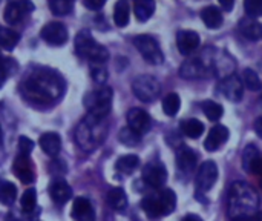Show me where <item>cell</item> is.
Segmentation results:
<instances>
[{
  "mask_svg": "<svg viewBox=\"0 0 262 221\" xmlns=\"http://www.w3.org/2000/svg\"><path fill=\"white\" fill-rule=\"evenodd\" d=\"M0 60H2V57H0Z\"/></svg>",
  "mask_w": 262,
  "mask_h": 221,
  "instance_id": "681fc988",
  "label": "cell"
},
{
  "mask_svg": "<svg viewBox=\"0 0 262 221\" xmlns=\"http://www.w3.org/2000/svg\"><path fill=\"white\" fill-rule=\"evenodd\" d=\"M91 75L94 78L95 83L98 85H104L107 80V69L104 66V63H92L91 66Z\"/></svg>",
  "mask_w": 262,
  "mask_h": 221,
  "instance_id": "f35d334b",
  "label": "cell"
},
{
  "mask_svg": "<svg viewBox=\"0 0 262 221\" xmlns=\"http://www.w3.org/2000/svg\"><path fill=\"white\" fill-rule=\"evenodd\" d=\"M118 138L123 145L126 146H137L141 142V135L138 132H135L132 128H123L118 134Z\"/></svg>",
  "mask_w": 262,
  "mask_h": 221,
  "instance_id": "d590c367",
  "label": "cell"
},
{
  "mask_svg": "<svg viewBox=\"0 0 262 221\" xmlns=\"http://www.w3.org/2000/svg\"><path fill=\"white\" fill-rule=\"evenodd\" d=\"M218 180V166L215 162L212 160H207L204 162L198 172H196V177H195V185H196V194H206L209 192L213 185L216 183Z\"/></svg>",
  "mask_w": 262,
  "mask_h": 221,
  "instance_id": "9c48e42d",
  "label": "cell"
},
{
  "mask_svg": "<svg viewBox=\"0 0 262 221\" xmlns=\"http://www.w3.org/2000/svg\"><path fill=\"white\" fill-rule=\"evenodd\" d=\"M132 91L137 98H140L141 102L150 103L158 98L161 92V85L152 75H138L132 83Z\"/></svg>",
  "mask_w": 262,
  "mask_h": 221,
  "instance_id": "52a82bcc",
  "label": "cell"
},
{
  "mask_svg": "<svg viewBox=\"0 0 262 221\" xmlns=\"http://www.w3.org/2000/svg\"><path fill=\"white\" fill-rule=\"evenodd\" d=\"M218 89H220V94L224 95L230 102H241L244 95V83L238 75H233V74L229 77H224L220 82Z\"/></svg>",
  "mask_w": 262,
  "mask_h": 221,
  "instance_id": "4fadbf2b",
  "label": "cell"
},
{
  "mask_svg": "<svg viewBox=\"0 0 262 221\" xmlns=\"http://www.w3.org/2000/svg\"><path fill=\"white\" fill-rule=\"evenodd\" d=\"M244 9L249 17L262 15V0H244Z\"/></svg>",
  "mask_w": 262,
  "mask_h": 221,
  "instance_id": "ab89813d",
  "label": "cell"
},
{
  "mask_svg": "<svg viewBox=\"0 0 262 221\" xmlns=\"http://www.w3.org/2000/svg\"><path fill=\"white\" fill-rule=\"evenodd\" d=\"M134 12L140 22L149 20L155 12V0H135Z\"/></svg>",
  "mask_w": 262,
  "mask_h": 221,
  "instance_id": "83f0119b",
  "label": "cell"
},
{
  "mask_svg": "<svg viewBox=\"0 0 262 221\" xmlns=\"http://www.w3.org/2000/svg\"><path fill=\"white\" fill-rule=\"evenodd\" d=\"M49 194L54 203L57 205H66L72 198V189L64 180H54L49 186Z\"/></svg>",
  "mask_w": 262,
  "mask_h": 221,
  "instance_id": "44dd1931",
  "label": "cell"
},
{
  "mask_svg": "<svg viewBox=\"0 0 262 221\" xmlns=\"http://www.w3.org/2000/svg\"><path fill=\"white\" fill-rule=\"evenodd\" d=\"M34 149V142L28 137H20L18 138V154L21 155H31Z\"/></svg>",
  "mask_w": 262,
  "mask_h": 221,
  "instance_id": "b9f144b4",
  "label": "cell"
},
{
  "mask_svg": "<svg viewBox=\"0 0 262 221\" xmlns=\"http://www.w3.org/2000/svg\"><path fill=\"white\" fill-rule=\"evenodd\" d=\"M141 208L149 218L170 215L177 208V195L172 189H160L157 194L144 197Z\"/></svg>",
  "mask_w": 262,
  "mask_h": 221,
  "instance_id": "277c9868",
  "label": "cell"
},
{
  "mask_svg": "<svg viewBox=\"0 0 262 221\" xmlns=\"http://www.w3.org/2000/svg\"><path fill=\"white\" fill-rule=\"evenodd\" d=\"M17 188L11 182H0V203L3 206H11L15 202Z\"/></svg>",
  "mask_w": 262,
  "mask_h": 221,
  "instance_id": "d6a6232c",
  "label": "cell"
},
{
  "mask_svg": "<svg viewBox=\"0 0 262 221\" xmlns=\"http://www.w3.org/2000/svg\"><path fill=\"white\" fill-rule=\"evenodd\" d=\"M5 221H20V220H18L14 214H8V215H6V218H5Z\"/></svg>",
  "mask_w": 262,
  "mask_h": 221,
  "instance_id": "7dc6e473",
  "label": "cell"
},
{
  "mask_svg": "<svg viewBox=\"0 0 262 221\" xmlns=\"http://www.w3.org/2000/svg\"><path fill=\"white\" fill-rule=\"evenodd\" d=\"M51 12L55 15H68L74 8V0H48Z\"/></svg>",
  "mask_w": 262,
  "mask_h": 221,
  "instance_id": "e575fe53",
  "label": "cell"
},
{
  "mask_svg": "<svg viewBox=\"0 0 262 221\" xmlns=\"http://www.w3.org/2000/svg\"><path fill=\"white\" fill-rule=\"evenodd\" d=\"M181 221H203V218L198 217V215H195V214H189V215H186Z\"/></svg>",
  "mask_w": 262,
  "mask_h": 221,
  "instance_id": "bcb514c9",
  "label": "cell"
},
{
  "mask_svg": "<svg viewBox=\"0 0 262 221\" xmlns=\"http://www.w3.org/2000/svg\"><path fill=\"white\" fill-rule=\"evenodd\" d=\"M134 46L143 55V58L150 65H161L164 62V54L158 42L150 35H137L134 38Z\"/></svg>",
  "mask_w": 262,
  "mask_h": 221,
  "instance_id": "ba28073f",
  "label": "cell"
},
{
  "mask_svg": "<svg viewBox=\"0 0 262 221\" xmlns=\"http://www.w3.org/2000/svg\"><path fill=\"white\" fill-rule=\"evenodd\" d=\"M196 163H198V157L196 154L189 149V148H183L178 151V155H177V166L178 169L183 172V174H190L195 171L196 168Z\"/></svg>",
  "mask_w": 262,
  "mask_h": 221,
  "instance_id": "7402d4cb",
  "label": "cell"
},
{
  "mask_svg": "<svg viewBox=\"0 0 262 221\" xmlns=\"http://www.w3.org/2000/svg\"><path fill=\"white\" fill-rule=\"evenodd\" d=\"M220 3H221V6L229 12V11H232V9H233L235 0H220Z\"/></svg>",
  "mask_w": 262,
  "mask_h": 221,
  "instance_id": "ee69618b",
  "label": "cell"
},
{
  "mask_svg": "<svg viewBox=\"0 0 262 221\" xmlns=\"http://www.w3.org/2000/svg\"><path fill=\"white\" fill-rule=\"evenodd\" d=\"M127 126L132 128L140 135H143V134H146V132L150 131V128H152V118H150V115L144 109L132 108L127 112Z\"/></svg>",
  "mask_w": 262,
  "mask_h": 221,
  "instance_id": "9a60e30c",
  "label": "cell"
},
{
  "mask_svg": "<svg viewBox=\"0 0 262 221\" xmlns=\"http://www.w3.org/2000/svg\"><path fill=\"white\" fill-rule=\"evenodd\" d=\"M104 3H106V0H83V5L88 9H92V11H97V9L103 8Z\"/></svg>",
  "mask_w": 262,
  "mask_h": 221,
  "instance_id": "7bdbcfd3",
  "label": "cell"
},
{
  "mask_svg": "<svg viewBox=\"0 0 262 221\" xmlns=\"http://www.w3.org/2000/svg\"><path fill=\"white\" fill-rule=\"evenodd\" d=\"M229 135H230V132H229V129L226 126L215 125L210 129V132H209V135H207V138L204 142V148L209 152H215V151H218L229 140Z\"/></svg>",
  "mask_w": 262,
  "mask_h": 221,
  "instance_id": "ac0fdd59",
  "label": "cell"
},
{
  "mask_svg": "<svg viewBox=\"0 0 262 221\" xmlns=\"http://www.w3.org/2000/svg\"><path fill=\"white\" fill-rule=\"evenodd\" d=\"M201 18L209 29H218L223 25V12L216 6H206L201 11Z\"/></svg>",
  "mask_w": 262,
  "mask_h": 221,
  "instance_id": "d4e9b609",
  "label": "cell"
},
{
  "mask_svg": "<svg viewBox=\"0 0 262 221\" xmlns=\"http://www.w3.org/2000/svg\"><path fill=\"white\" fill-rule=\"evenodd\" d=\"M41 38L51 46H61L68 42V29L60 22H51L41 28Z\"/></svg>",
  "mask_w": 262,
  "mask_h": 221,
  "instance_id": "7c38bea8",
  "label": "cell"
},
{
  "mask_svg": "<svg viewBox=\"0 0 262 221\" xmlns=\"http://www.w3.org/2000/svg\"><path fill=\"white\" fill-rule=\"evenodd\" d=\"M20 40L18 32L12 31L11 28H3L0 26V48L11 51Z\"/></svg>",
  "mask_w": 262,
  "mask_h": 221,
  "instance_id": "1f68e13d",
  "label": "cell"
},
{
  "mask_svg": "<svg viewBox=\"0 0 262 221\" xmlns=\"http://www.w3.org/2000/svg\"><path fill=\"white\" fill-rule=\"evenodd\" d=\"M239 31L250 42H259V40H262V25L259 22L253 20L252 17H246V18L241 20Z\"/></svg>",
  "mask_w": 262,
  "mask_h": 221,
  "instance_id": "cb8c5ba5",
  "label": "cell"
},
{
  "mask_svg": "<svg viewBox=\"0 0 262 221\" xmlns=\"http://www.w3.org/2000/svg\"><path fill=\"white\" fill-rule=\"evenodd\" d=\"M104 120L106 118H98L88 114L86 118L77 126L75 142L83 151H92L103 143L107 134V125Z\"/></svg>",
  "mask_w": 262,
  "mask_h": 221,
  "instance_id": "3957f363",
  "label": "cell"
},
{
  "mask_svg": "<svg viewBox=\"0 0 262 221\" xmlns=\"http://www.w3.org/2000/svg\"><path fill=\"white\" fill-rule=\"evenodd\" d=\"M61 78L49 71H37L21 82V92L34 105L48 106L57 102L63 94Z\"/></svg>",
  "mask_w": 262,
  "mask_h": 221,
  "instance_id": "6da1fadb",
  "label": "cell"
},
{
  "mask_svg": "<svg viewBox=\"0 0 262 221\" xmlns=\"http://www.w3.org/2000/svg\"><path fill=\"white\" fill-rule=\"evenodd\" d=\"M130 18V6L127 0H118L114 8V22L117 26L123 28L129 23Z\"/></svg>",
  "mask_w": 262,
  "mask_h": 221,
  "instance_id": "4316f807",
  "label": "cell"
},
{
  "mask_svg": "<svg viewBox=\"0 0 262 221\" xmlns=\"http://www.w3.org/2000/svg\"><path fill=\"white\" fill-rule=\"evenodd\" d=\"M161 105H163V111H164L166 115L175 117V115L178 114L180 108H181V98H180L178 94L170 92V94H167V95L163 98V103H161Z\"/></svg>",
  "mask_w": 262,
  "mask_h": 221,
  "instance_id": "4dcf8cb0",
  "label": "cell"
},
{
  "mask_svg": "<svg viewBox=\"0 0 262 221\" xmlns=\"http://www.w3.org/2000/svg\"><path fill=\"white\" fill-rule=\"evenodd\" d=\"M112 95L114 92L109 86H100L91 91L84 97V106L88 109V114L98 118H106L112 108Z\"/></svg>",
  "mask_w": 262,
  "mask_h": 221,
  "instance_id": "8992f818",
  "label": "cell"
},
{
  "mask_svg": "<svg viewBox=\"0 0 262 221\" xmlns=\"http://www.w3.org/2000/svg\"><path fill=\"white\" fill-rule=\"evenodd\" d=\"M213 55V52H212ZM210 72H213L212 69V57L209 62H206L204 57H200V58H190L187 62H184L180 68V74L183 78H187V80H193V78H203V77H207Z\"/></svg>",
  "mask_w": 262,
  "mask_h": 221,
  "instance_id": "30bf717a",
  "label": "cell"
},
{
  "mask_svg": "<svg viewBox=\"0 0 262 221\" xmlns=\"http://www.w3.org/2000/svg\"><path fill=\"white\" fill-rule=\"evenodd\" d=\"M259 197L246 182L232 183L227 195V215L232 221H253L258 215Z\"/></svg>",
  "mask_w": 262,
  "mask_h": 221,
  "instance_id": "7a4b0ae2",
  "label": "cell"
},
{
  "mask_svg": "<svg viewBox=\"0 0 262 221\" xmlns=\"http://www.w3.org/2000/svg\"><path fill=\"white\" fill-rule=\"evenodd\" d=\"M256 221H262V214H261V215H258V217H256Z\"/></svg>",
  "mask_w": 262,
  "mask_h": 221,
  "instance_id": "c3c4849f",
  "label": "cell"
},
{
  "mask_svg": "<svg viewBox=\"0 0 262 221\" xmlns=\"http://www.w3.org/2000/svg\"><path fill=\"white\" fill-rule=\"evenodd\" d=\"M75 52L83 57L91 60L92 63H106L109 58L107 49L97 43L92 37V34L88 29H83L77 34L75 37Z\"/></svg>",
  "mask_w": 262,
  "mask_h": 221,
  "instance_id": "5b68a950",
  "label": "cell"
},
{
  "mask_svg": "<svg viewBox=\"0 0 262 221\" xmlns=\"http://www.w3.org/2000/svg\"><path fill=\"white\" fill-rule=\"evenodd\" d=\"M32 9H34V5L29 0H14V2H9L8 6L5 8L3 18L8 25H15L25 15H28Z\"/></svg>",
  "mask_w": 262,
  "mask_h": 221,
  "instance_id": "5bb4252c",
  "label": "cell"
},
{
  "mask_svg": "<svg viewBox=\"0 0 262 221\" xmlns=\"http://www.w3.org/2000/svg\"><path fill=\"white\" fill-rule=\"evenodd\" d=\"M200 35L192 29H181L177 34V45L183 55H190L200 48Z\"/></svg>",
  "mask_w": 262,
  "mask_h": 221,
  "instance_id": "2e32d148",
  "label": "cell"
},
{
  "mask_svg": "<svg viewBox=\"0 0 262 221\" xmlns=\"http://www.w3.org/2000/svg\"><path fill=\"white\" fill-rule=\"evenodd\" d=\"M181 132L189 138H198L204 132V125L198 118H189L181 123Z\"/></svg>",
  "mask_w": 262,
  "mask_h": 221,
  "instance_id": "f1b7e54d",
  "label": "cell"
},
{
  "mask_svg": "<svg viewBox=\"0 0 262 221\" xmlns=\"http://www.w3.org/2000/svg\"><path fill=\"white\" fill-rule=\"evenodd\" d=\"M243 168L249 174L262 175V157L255 145H249L243 154Z\"/></svg>",
  "mask_w": 262,
  "mask_h": 221,
  "instance_id": "e0dca14e",
  "label": "cell"
},
{
  "mask_svg": "<svg viewBox=\"0 0 262 221\" xmlns=\"http://www.w3.org/2000/svg\"><path fill=\"white\" fill-rule=\"evenodd\" d=\"M107 203L109 206L117 211V212H123L127 208V197L126 192L121 188H114L109 191L107 194Z\"/></svg>",
  "mask_w": 262,
  "mask_h": 221,
  "instance_id": "484cf974",
  "label": "cell"
},
{
  "mask_svg": "<svg viewBox=\"0 0 262 221\" xmlns=\"http://www.w3.org/2000/svg\"><path fill=\"white\" fill-rule=\"evenodd\" d=\"M14 172H15L17 178L26 185H31L34 182V169H32L29 155H21V154L17 155V158L14 162Z\"/></svg>",
  "mask_w": 262,
  "mask_h": 221,
  "instance_id": "ffe728a7",
  "label": "cell"
},
{
  "mask_svg": "<svg viewBox=\"0 0 262 221\" xmlns=\"http://www.w3.org/2000/svg\"><path fill=\"white\" fill-rule=\"evenodd\" d=\"M35 203H37V192H35V189L29 188L28 191H25V192H23V197L20 198L21 211H23V212H26V214L32 212V211H34V208H35Z\"/></svg>",
  "mask_w": 262,
  "mask_h": 221,
  "instance_id": "8d00e7d4",
  "label": "cell"
},
{
  "mask_svg": "<svg viewBox=\"0 0 262 221\" xmlns=\"http://www.w3.org/2000/svg\"><path fill=\"white\" fill-rule=\"evenodd\" d=\"M255 132L262 138V117H259V118L255 122Z\"/></svg>",
  "mask_w": 262,
  "mask_h": 221,
  "instance_id": "f6af8a7d",
  "label": "cell"
},
{
  "mask_svg": "<svg viewBox=\"0 0 262 221\" xmlns=\"http://www.w3.org/2000/svg\"><path fill=\"white\" fill-rule=\"evenodd\" d=\"M201 108H203V112L206 114V117L212 122H218L223 114H224V109L220 103L213 102V100H207V102H203L201 103Z\"/></svg>",
  "mask_w": 262,
  "mask_h": 221,
  "instance_id": "836d02e7",
  "label": "cell"
},
{
  "mask_svg": "<svg viewBox=\"0 0 262 221\" xmlns=\"http://www.w3.org/2000/svg\"><path fill=\"white\" fill-rule=\"evenodd\" d=\"M71 217L75 221H95V211L92 203L84 197L75 198L72 205Z\"/></svg>",
  "mask_w": 262,
  "mask_h": 221,
  "instance_id": "d6986e66",
  "label": "cell"
},
{
  "mask_svg": "<svg viewBox=\"0 0 262 221\" xmlns=\"http://www.w3.org/2000/svg\"><path fill=\"white\" fill-rule=\"evenodd\" d=\"M138 165H140L138 157H137V155H134V154H129V155H123V157H120V158H118V162H117V165H115V168H117V171H118V172L126 174V175H130V174L138 168Z\"/></svg>",
  "mask_w": 262,
  "mask_h": 221,
  "instance_id": "f546056e",
  "label": "cell"
},
{
  "mask_svg": "<svg viewBox=\"0 0 262 221\" xmlns=\"http://www.w3.org/2000/svg\"><path fill=\"white\" fill-rule=\"evenodd\" d=\"M143 182L152 189H161L167 182V171L161 163H147L143 169Z\"/></svg>",
  "mask_w": 262,
  "mask_h": 221,
  "instance_id": "8fae6325",
  "label": "cell"
},
{
  "mask_svg": "<svg viewBox=\"0 0 262 221\" xmlns=\"http://www.w3.org/2000/svg\"><path fill=\"white\" fill-rule=\"evenodd\" d=\"M11 66H15L14 60H9V58H2L0 60V88L6 82L8 75H11L12 71H14V69H11Z\"/></svg>",
  "mask_w": 262,
  "mask_h": 221,
  "instance_id": "60d3db41",
  "label": "cell"
},
{
  "mask_svg": "<svg viewBox=\"0 0 262 221\" xmlns=\"http://www.w3.org/2000/svg\"><path fill=\"white\" fill-rule=\"evenodd\" d=\"M243 83L250 91H259L262 88V82L259 75L253 69H246L243 75Z\"/></svg>",
  "mask_w": 262,
  "mask_h": 221,
  "instance_id": "74e56055",
  "label": "cell"
},
{
  "mask_svg": "<svg viewBox=\"0 0 262 221\" xmlns=\"http://www.w3.org/2000/svg\"><path fill=\"white\" fill-rule=\"evenodd\" d=\"M38 145L45 154H48L51 157H57L61 149V138L57 132H46L40 137Z\"/></svg>",
  "mask_w": 262,
  "mask_h": 221,
  "instance_id": "603a6c76",
  "label": "cell"
}]
</instances>
